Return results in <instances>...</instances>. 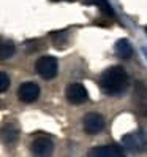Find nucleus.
<instances>
[{
    "label": "nucleus",
    "mask_w": 147,
    "mask_h": 157,
    "mask_svg": "<svg viewBox=\"0 0 147 157\" xmlns=\"http://www.w3.org/2000/svg\"><path fill=\"white\" fill-rule=\"evenodd\" d=\"M128 84H130L128 73L120 65L109 67L100 76V87H101V90L106 95H111V97H117V95L123 94Z\"/></svg>",
    "instance_id": "obj_1"
},
{
    "label": "nucleus",
    "mask_w": 147,
    "mask_h": 157,
    "mask_svg": "<svg viewBox=\"0 0 147 157\" xmlns=\"http://www.w3.org/2000/svg\"><path fill=\"white\" fill-rule=\"evenodd\" d=\"M35 70L43 79H52V78L57 76L59 62L52 56H43V57H40L38 60H36Z\"/></svg>",
    "instance_id": "obj_2"
},
{
    "label": "nucleus",
    "mask_w": 147,
    "mask_h": 157,
    "mask_svg": "<svg viewBox=\"0 0 147 157\" xmlns=\"http://www.w3.org/2000/svg\"><path fill=\"white\" fill-rule=\"evenodd\" d=\"M133 106L141 116H147V86L142 81L134 82L133 89Z\"/></svg>",
    "instance_id": "obj_3"
},
{
    "label": "nucleus",
    "mask_w": 147,
    "mask_h": 157,
    "mask_svg": "<svg viewBox=\"0 0 147 157\" xmlns=\"http://www.w3.org/2000/svg\"><path fill=\"white\" fill-rule=\"evenodd\" d=\"M122 146L130 151H141L147 146V133L144 130H138L127 133L122 138Z\"/></svg>",
    "instance_id": "obj_4"
},
{
    "label": "nucleus",
    "mask_w": 147,
    "mask_h": 157,
    "mask_svg": "<svg viewBox=\"0 0 147 157\" xmlns=\"http://www.w3.org/2000/svg\"><path fill=\"white\" fill-rule=\"evenodd\" d=\"M65 95H67V100L73 105H81L84 101H87V98H89L87 89L81 82H71V84H68Z\"/></svg>",
    "instance_id": "obj_5"
},
{
    "label": "nucleus",
    "mask_w": 147,
    "mask_h": 157,
    "mask_svg": "<svg viewBox=\"0 0 147 157\" xmlns=\"http://www.w3.org/2000/svg\"><path fill=\"white\" fill-rule=\"evenodd\" d=\"M40 97V87L32 81H25L17 89V98L24 103H33V101Z\"/></svg>",
    "instance_id": "obj_6"
},
{
    "label": "nucleus",
    "mask_w": 147,
    "mask_h": 157,
    "mask_svg": "<svg viewBox=\"0 0 147 157\" xmlns=\"http://www.w3.org/2000/svg\"><path fill=\"white\" fill-rule=\"evenodd\" d=\"M82 127H84V130L89 135H95L105 128V119L98 113H89L86 114L84 121H82Z\"/></svg>",
    "instance_id": "obj_7"
},
{
    "label": "nucleus",
    "mask_w": 147,
    "mask_h": 157,
    "mask_svg": "<svg viewBox=\"0 0 147 157\" xmlns=\"http://www.w3.org/2000/svg\"><path fill=\"white\" fill-rule=\"evenodd\" d=\"M30 149L35 155H51L52 151H54V143L49 136L40 135L32 141Z\"/></svg>",
    "instance_id": "obj_8"
},
{
    "label": "nucleus",
    "mask_w": 147,
    "mask_h": 157,
    "mask_svg": "<svg viewBox=\"0 0 147 157\" xmlns=\"http://www.w3.org/2000/svg\"><path fill=\"white\" fill-rule=\"evenodd\" d=\"M89 155L120 157V155H123V149H122V146H117V144H105V146H98V147H94L92 151H89Z\"/></svg>",
    "instance_id": "obj_9"
},
{
    "label": "nucleus",
    "mask_w": 147,
    "mask_h": 157,
    "mask_svg": "<svg viewBox=\"0 0 147 157\" xmlns=\"http://www.w3.org/2000/svg\"><path fill=\"white\" fill-rule=\"evenodd\" d=\"M116 54L119 57H122V59H130L133 56V46L130 44V41H128L127 38H122V40H119L116 43V48H114Z\"/></svg>",
    "instance_id": "obj_10"
},
{
    "label": "nucleus",
    "mask_w": 147,
    "mask_h": 157,
    "mask_svg": "<svg viewBox=\"0 0 147 157\" xmlns=\"http://www.w3.org/2000/svg\"><path fill=\"white\" fill-rule=\"evenodd\" d=\"M17 136H19V130H17L14 125L8 124V125L3 127V130H2V140H3V143L11 144V143H14L17 140Z\"/></svg>",
    "instance_id": "obj_11"
},
{
    "label": "nucleus",
    "mask_w": 147,
    "mask_h": 157,
    "mask_svg": "<svg viewBox=\"0 0 147 157\" xmlns=\"http://www.w3.org/2000/svg\"><path fill=\"white\" fill-rule=\"evenodd\" d=\"M92 3H95L100 10H101L106 16H111V17H114L116 16V13H114V10H112V6L109 5V2L108 0H90Z\"/></svg>",
    "instance_id": "obj_12"
},
{
    "label": "nucleus",
    "mask_w": 147,
    "mask_h": 157,
    "mask_svg": "<svg viewBox=\"0 0 147 157\" xmlns=\"http://www.w3.org/2000/svg\"><path fill=\"white\" fill-rule=\"evenodd\" d=\"M14 54V44L13 41H3L2 43V49H0V57H2L3 60L11 57Z\"/></svg>",
    "instance_id": "obj_13"
},
{
    "label": "nucleus",
    "mask_w": 147,
    "mask_h": 157,
    "mask_svg": "<svg viewBox=\"0 0 147 157\" xmlns=\"http://www.w3.org/2000/svg\"><path fill=\"white\" fill-rule=\"evenodd\" d=\"M65 35H67L65 32H56V33H52L54 44H56L57 48H59V46H63V44L67 43V38H63V40H62V36H65Z\"/></svg>",
    "instance_id": "obj_14"
},
{
    "label": "nucleus",
    "mask_w": 147,
    "mask_h": 157,
    "mask_svg": "<svg viewBox=\"0 0 147 157\" xmlns=\"http://www.w3.org/2000/svg\"><path fill=\"white\" fill-rule=\"evenodd\" d=\"M0 82H2L0 84V92H5L8 89V86H10V78H8V75L5 71L0 73Z\"/></svg>",
    "instance_id": "obj_15"
},
{
    "label": "nucleus",
    "mask_w": 147,
    "mask_h": 157,
    "mask_svg": "<svg viewBox=\"0 0 147 157\" xmlns=\"http://www.w3.org/2000/svg\"><path fill=\"white\" fill-rule=\"evenodd\" d=\"M145 33H147V27H145Z\"/></svg>",
    "instance_id": "obj_16"
},
{
    "label": "nucleus",
    "mask_w": 147,
    "mask_h": 157,
    "mask_svg": "<svg viewBox=\"0 0 147 157\" xmlns=\"http://www.w3.org/2000/svg\"><path fill=\"white\" fill-rule=\"evenodd\" d=\"M56 2H60V0H56Z\"/></svg>",
    "instance_id": "obj_17"
}]
</instances>
